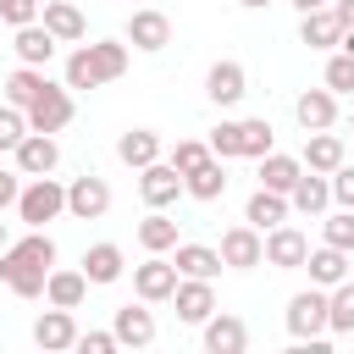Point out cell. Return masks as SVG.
Segmentation results:
<instances>
[{
	"instance_id": "ba28073f",
	"label": "cell",
	"mask_w": 354,
	"mask_h": 354,
	"mask_svg": "<svg viewBox=\"0 0 354 354\" xmlns=\"http://www.w3.org/2000/svg\"><path fill=\"white\" fill-rule=\"evenodd\" d=\"M304 260H310V238H304L293 221H282V227L266 232V266H277V271H304Z\"/></svg>"
},
{
	"instance_id": "44dd1931",
	"label": "cell",
	"mask_w": 354,
	"mask_h": 354,
	"mask_svg": "<svg viewBox=\"0 0 354 354\" xmlns=\"http://www.w3.org/2000/svg\"><path fill=\"white\" fill-rule=\"evenodd\" d=\"M205 348H210V354H243V348H249V326H243L238 315L216 310V315L205 321Z\"/></svg>"
},
{
	"instance_id": "9a60e30c",
	"label": "cell",
	"mask_w": 354,
	"mask_h": 354,
	"mask_svg": "<svg viewBox=\"0 0 354 354\" xmlns=\"http://www.w3.org/2000/svg\"><path fill=\"white\" fill-rule=\"evenodd\" d=\"M33 343L44 348V354H61V348H77V321H72V310H61V304H50L39 321H33Z\"/></svg>"
},
{
	"instance_id": "c3c4849f",
	"label": "cell",
	"mask_w": 354,
	"mask_h": 354,
	"mask_svg": "<svg viewBox=\"0 0 354 354\" xmlns=\"http://www.w3.org/2000/svg\"><path fill=\"white\" fill-rule=\"evenodd\" d=\"M337 50H348V55H354V28H343V44H337Z\"/></svg>"
},
{
	"instance_id": "ac0fdd59",
	"label": "cell",
	"mask_w": 354,
	"mask_h": 354,
	"mask_svg": "<svg viewBox=\"0 0 354 354\" xmlns=\"http://www.w3.org/2000/svg\"><path fill=\"white\" fill-rule=\"evenodd\" d=\"M111 332H116L122 348H149V343H155V315L144 310V299H138V304H122L116 321H111Z\"/></svg>"
},
{
	"instance_id": "836d02e7",
	"label": "cell",
	"mask_w": 354,
	"mask_h": 354,
	"mask_svg": "<svg viewBox=\"0 0 354 354\" xmlns=\"http://www.w3.org/2000/svg\"><path fill=\"white\" fill-rule=\"evenodd\" d=\"M44 83H50V77H44V66H17V72L6 77V100L28 111V105L39 100V88H44Z\"/></svg>"
},
{
	"instance_id": "ab89813d",
	"label": "cell",
	"mask_w": 354,
	"mask_h": 354,
	"mask_svg": "<svg viewBox=\"0 0 354 354\" xmlns=\"http://www.w3.org/2000/svg\"><path fill=\"white\" fill-rule=\"evenodd\" d=\"M166 160H171V166H177V171H194V166H199V160H210V144H199V138H177V144H171V155H166Z\"/></svg>"
},
{
	"instance_id": "bcb514c9",
	"label": "cell",
	"mask_w": 354,
	"mask_h": 354,
	"mask_svg": "<svg viewBox=\"0 0 354 354\" xmlns=\"http://www.w3.org/2000/svg\"><path fill=\"white\" fill-rule=\"evenodd\" d=\"M332 11L343 17V28H354V0H332Z\"/></svg>"
},
{
	"instance_id": "9c48e42d",
	"label": "cell",
	"mask_w": 354,
	"mask_h": 354,
	"mask_svg": "<svg viewBox=\"0 0 354 354\" xmlns=\"http://www.w3.org/2000/svg\"><path fill=\"white\" fill-rule=\"evenodd\" d=\"M171 304H177V321L205 326V321L216 315V288H210V277H183L177 293H171Z\"/></svg>"
},
{
	"instance_id": "8d00e7d4",
	"label": "cell",
	"mask_w": 354,
	"mask_h": 354,
	"mask_svg": "<svg viewBox=\"0 0 354 354\" xmlns=\"http://www.w3.org/2000/svg\"><path fill=\"white\" fill-rule=\"evenodd\" d=\"M321 243H332V249L354 254V210H343V205H337V216H326V227H321Z\"/></svg>"
},
{
	"instance_id": "277c9868",
	"label": "cell",
	"mask_w": 354,
	"mask_h": 354,
	"mask_svg": "<svg viewBox=\"0 0 354 354\" xmlns=\"http://www.w3.org/2000/svg\"><path fill=\"white\" fill-rule=\"evenodd\" d=\"M66 122H72V88L66 83H44L39 100L28 105V127L33 133H61Z\"/></svg>"
},
{
	"instance_id": "7dc6e473",
	"label": "cell",
	"mask_w": 354,
	"mask_h": 354,
	"mask_svg": "<svg viewBox=\"0 0 354 354\" xmlns=\"http://www.w3.org/2000/svg\"><path fill=\"white\" fill-rule=\"evenodd\" d=\"M288 6H293V11L304 17V11H321V6H332V0H288Z\"/></svg>"
},
{
	"instance_id": "7a4b0ae2",
	"label": "cell",
	"mask_w": 354,
	"mask_h": 354,
	"mask_svg": "<svg viewBox=\"0 0 354 354\" xmlns=\"http://www.w3.org/2000/svg\"><path fill=\"white\" fill-rule=\"evenodd\" d=\"M66 210V188L55 183V177H33L22 194H17V216L28 221V227H44V221H55Z\"/></svg>"
},
{
	"instance_id": "d6a6232c",
	"label": "cell",
	"mask_w": 354,
	"mask_h": 354,
	"mask_svg": "<svg viewBox=\"0 0 354 354\" xmlns=\"http://www.w3.org/2000/svg\"><path fill=\"white\" fill-rule=\"evenodd\" d=\"M138 243H144L149 254H166V249H177V221H171L166 210H149V216L138 221Z\"/></svg>"
},
{
	"instance_id": "f546056e",
	"label": "cell",
	"mask_w": 354,
	"mask_h": 354,
	"mask_svg": "<svg viewBox=\"0 0 354 354\" xmlns=\"http://www.w3.org/2000/svg\"><path fill=\"white\" fill-rule=\"evenodd\" d=\"M171 260H177V271H183V277H210V282H216V271L227 266V260H221V249H210V243H177V254H171Z\"/></svg>"
},
{
	"instance_id": "681fc988",
	"label": "cell",
	"mask_w": 354,
	"mask_h": 354,
	"mask_svg": "<svg viewBox=\"0 0 354 354\" xmlns=\"http://www.w3.org/2000/svg\"><path fill=\"white\" fill-rule=\"evenodd\" d=\"M238 6H243V11H266L271 0H238Z\"/></svg>"
},
{
	"instance_id": "5b68a950",
	"label": "cell",
	"mask_w": 354,
	"mask_h": 354,
	"mask_svg": "<svg viewBox=\"0 0 354 354\" xmlns=\"http://www.w3.org/2000/svg\"><path fill=\"white\" fill-rule=\"evenodd\" d=\"M105 210H111V183H105V177L83 171V177L66 183V216H77V221H100Z\"/></svg>"
},
{
	"instance_id": "74e56055",
	"label": "cell",
	"mask_w": 354,
	"mask_h": 354,
	"mask_svg": "<svg viewBox=\"0 0 354 354\" xmlns=\"http://www.w3.org/2000/svg\"><path fill=\"white\" fill-rule=\"evenodd\" d=\"M28 133H33V127H28V111L6 100V105H0V149H17Z\"/></svg>"
},
{
	"instance_id": "f907efd6",
	"label": "cell",
	"mask_w": 354,
	"mask_h": 354,
	"mask_svg": "<svg viewBox=\"0 0 354 354\" xmlns=\"http://www.w3.org/2000/svg\"><path fill=\"white\" fill-rule=\"evenodd\" d=\"M0 249H6V221H0Z\"/></svg>"
},
{
	"instance_id": "d6986e66",
	"label": "cell",
	"mask_w": 354,
	"mask_h": 354,
	"mask_svg": "<svg viewBox=\"0 0 354 354\" xmlns=\"http://www.w3.org/2000/svg\"><path fill=\"white\" fill-rule=\"evenodd\" d=\"M55 44H61V39H55L44 22H28V28H17V33H11V50H17V61H22V66H50Z\"/></svg>"
},
{
	"instance_id": "d590c367",
	"label": "cell",
	"mask_w": 354,
	"mask_h": 354,
	"mask_svg": "<svg viewBox=\"0 0 354 354\" xmlns=\"http://www.w3.org/2000/svg\"><path fill=\"white\" fill-rule=\"evenodd\" d=\"M66 88H100V72H94L88 44H77V50L66 55Z\"/></svg>"
},
{
	"instance_id": "ffe728a7",
	"label": "cell",
	"mask_w": 354,
	"mask_h": 354,
	"mask_svg": "<svg viewBox=\"0 0 354 354\" xmlns=\"http://www.w3.org/2000/svg\"><path fill=\"white\" fill-rule=\"evenodd\" d=\"M288 216H293V205H288V194H277V188H266V183H260V188L249 194V205H243V221H254L260 232H271V227H282Z\"/></svg>"
},
{
	"instance_id": "cb8c5ba5",
	"label": "cell",
	"mask_w": 354,
	"mask_h": 354,
	"mask_svg": "<svg viewBox=\"0 0 354 354\" xmlns=\"http://www.w3.org/2000/svg\"><path fill=\"white\" fill-rule=\"evenodd\" d=\"M122 271H127V254H122L116 243H88V249H83V277H88L94 288H111Z\"/></svg>"
},
{
	"instance_id": "4dcf8cb0",
	"label": "cell",
	"mask_w": 354,
	"mask_h": 354,
	"mask_svg": "<svg viewBox=\"0 0 354 354\" xmlns=\"http://www.w3.org/2000/svg\"><path fill=\"white\" fill-rule=\"evenodd\" d=\"M271 138H277V133H271L266 116H243V122H238V160H260V155H271V149H277Z\"/></svg>"
},
{
	"instance_id": "484cf974",
	"label": "cell",
	"mask_w": 354,
	"mask_h": 354,
	"mask_svg": "<svg viewBox=\"0 0 354 354\" xmlns=\"http://www.w3.org/2000/svg\"><path fill=\"white\" fill-rule=\"evenodd\" d=\"M288 205H293L299 216H321V210L332 205V177H326V171H304V177L293 183Z\"/></svg>"
},
{
	"instance_id": "1f68e13d",
	"label": "cell",
	"mask_w": 354,
	"mask_h": 354,
	"mask_svg": "<svg viewBox=\"0 0 354 354\" xmlns=\"http://www.w3.org/2000/svg\"><path fill=\"white\" fill-rule=\"evenodd\" d=\"M88 55H94L100 83H116V77L127 72V39H94V44H88Z\"/></svg>"
},
{
	"instance_id": "83f0119b",
	"label": "cell",
	"mask_w": 354,
	"mask_h": 354,
	"mask_svg": "<svg viewBox=\"0 0 354 354\" xmlns=\"http://www.w3.org/2000/svg\"><path fill=\"white\" fill-rule=\"evenodd\" d=\"M304 271H310V282H315V288H337V282L348 277V254H343V249H332V243H321V249H310Z\"/></svg>"
},
{
	"instance_id": "52a82bcc",
	"label": "cell",
	"mask_w": 354,
	"mask_h": 354,
	"mask_svg": "<svg viewBox=\"0 0 354 354\" xmlns=\"http://www.w3.org/2000/svg\"><path fill=\"white\" fill-rule=\"evenodd\" d=\"M133 50H144V55H155V50H166L171 44V17L166 11H155V6H138L133 17H127V33H122Z\"/></svg>"
},
{
	"instance_id": "4fadbf2b",
	"label": "cell",
	"mask_w": 354,
	"mask_h": 354,
	"mask_svg": "<svg viewBox=\"0 0 354 354\" xmlns=\"http://www.w3.org/2000/svg\"><path fill=\"white\" fill-rule=\"evenodd\" d=\"M243 94H249V72H243L238 61H216V66L205 72V100H210V105L227 111V105H238Z\"/></svg>"
},
{
	"instance_id": "7402d4cb",
	"label": "cell",
	"mask_w": 354,
	"mask_h": 354,
	"mask_svg": "<svg viewBox=\"0 0 354 354\" xmlns=\"http://www.w3.org/2000/svg\"><path fill=\"white\" fill-rule=\"evenodd\" d=\"M116 160L133 166V171H144L149 160H160V133H155V127H127V133L116 138Z\"/></svg>"
},
{
	"instance_id": "f35d334b",
	"label": "cell",
	"mask_w": 354,
	"mask_h": 354,
	"mask_svg": "<svg viewBox=\"0 0 354 354\" xmlns=\"http://www.w3.org/2000/svg\"><path fill=\"white\" fill-rule=\"evenodd\" d=\"M332 94H354V55L348 50H337L332 61H326V77H321Z\"/></svg>"
},
{
	"instance_id": "8992f818",
	"label": "cell",
	"mask_w": 354,
	"mask_h": 354,
	"mask_svg": "<svg viewBox=\"0 0 354 354\" xmlns=\"http://www.w3.org/2000/svg\"><path fill=\"white\" fill-rule=\"evenodd\" d=\"M221 260H227L232 271H254V266H266V232H260L254 221L227 227V232H221Z\"/></svg>"
},
{
	"instance_id": "e575fe53",
	"label": "cell",
	"mask_w": 354,
	"mask_h": 354,
	"mask_svg": "<svg viewBox=\"0 0 354 354\" xmlns=\"http://www.w3.org/2000/svg\"><path fill=\"white\" fill-rule=\"evenodd\" d=\"M326 315H332V332H354V277H343L337 288H326Z\"/></svg>"
},
{
	"instance_id": "f6af8a7d",
	"label": "cell",
	"mask_w": 354,
	"mask_h": 354,
	"mask_svg": "<svg viewBox=\"0 0 354 354\" xmlns=\"http://www.w3.org/2000/svg\"><path fill=\"white\" fill-rule=\"evenodd\" d=\"M22 171H0V210L6 205H17V194H22V183H17Z\"/></svg>"
},
{
	"instance_id": "b9f144b4",
	"label": "cell",
	"mask_w": 354,
	"mask_h": 354,
	"mask_svg": "<svg viewBox=\"0 0 354 354\" xmlns=\"http://www.w3.org/2000/svg\"><path fill=\"white\" fill-rule=\"evenodd\" d=\"M210 155H221V160H238V122H221V127L210 133Z\"/></svg>"
},
{
	"instance_id": "6da1fadb",
	"label": "cell",
	"mask_w": 354,
	"mask_h": 354,
	"mask_svg": "<svg viewBox=\"0 0 354 354\" xmlns=\"http://www.w3.org/2000/svg\"><path fill=\"white\" fill-rule=\"evenodd\" d=\"M288 337L299 343V348H326V337H332V315H326V288H304V293H293L288 299Z\"/></svg>"
},
{
	"instance_id": "7c38bea8",
	"label": "cell",
	"mask_w": 354,
	"mask_h": 354,
	"mask_svg": "<svg viewBox=\"0 0 354 354\" xmlns=\"http://www.w3.org/2000/svg\"><path fill=\"white\" fill-rule=\"evenodd\" d=\"M138 194H144L149 210H166V205L183 194V171H177L171 160H149V166L138 171Z\"/></svg>"
},
{
	"instance_id": "5bb4252c",
	"label": "cell",
	"mask_w": 354,
	"mask_h": 354,
	"mask_svg": "<svg viewBox=\"0 0 354 354\" xmlns=\"http://www.w3.org/2000/svg\"><path fill=\"white\" fill-rule=\"evenodd\" d=\"M293 122L304 127V133H321V127H337V94L321 83V88H304L299 100H293Z\"/></svg>"
},
{
	"instance_id": "d4e9b609",
	"label": "cell",
	"mask_w": 354,
	"mask_h": 354,
	"mask_svg": "<svg viewBox=\"0 0 354 354\" xmlns=\"http://www.w3.org/2000/svg\"><path fill=\"white\" fill-rule=\"evenodd\" d=\"M39 22L61 39V44H77L83 33H88V22H83V11L72 6V0H44V11H39Z\"/></svg>"
},
{
	"instance_id": "816d5d0a",
	"label": "cell",
	"mask_w": 354,
	"mask_h": 354,
	"mask_svg": "<svg viewBox=\"0 0 354 354\" xmlns=\"http://www.w3.org/2000/svg\"><path fill=\"white\" fill-rule=\"evenodd\" d=\"M348 277H354V254H348Z\"/></svg>"
},
{
	"instance_id": "f5cc1de1",
	"label": "cell",
	"mask_w": 354,
	"mask_h": 354,
	"mask_svg": "<svg viewBox=\"0 0 354 354\" xmlns=\"http://www.w3.org/2000/svg\"><path fill=\"white\" fill-rule=\"evenodd\" d=\"M348 133H354V116H348Z\"/></svg>"
},
{
	"instance_id": "3957f363",
	"label": "cell",
	"mask_w": 354,
	"mask_h": 354,
	"mask_svg": "<svg viewBox=\"0 0 354 354\" xmlns=\"http://www.w3.org/2000/svg\"><path fill=\"white\" fill-rule=\"evenodd\" d=\"M177 282H183V271H177V260H166V254H149L144 266H133V293H138L144 304H166V299L177 293Z\"/></svg>"
},
{
	"instance_id": "60d3db41",
	"label": "cell",
	"mask_w": 354,
	"mask_h": 354,
	"mask_svg": "<svg viewBox=\"0 0 354 354\" xmlns=\"http://www.w3.org/2000/svg\"><path fill=\"white\" fill-rule=\"evenodd\" d=\"M39 0H0V22L6 28H28V22H39Z\"/></svg>"
},
{
	"instance_id": "7bdbcfd3",
	"label": "cell",
	"mask_w": 354,
	"mask_h": 354,
	"mask_svg": "<svg viewBox=\"0 0 354 354\" xmlns=\"http://www.w3.org/2000/svg\"><path fill=\"white\" fill-rule=\"evenodd\" d=\"M332 199H337L343 210H354V166H348V160L332 171Z\"/></svg>"
},
{
	"instance_id": "f1b7e54d",
	"label": "cell",
	"mask_w": 354,
	"mask_h": 354,
	"mask_svg": "<svg viewBox=\"0 0 354 354\" xmlns=\"http://www.w3.org/2000/svg\"><path fill=\"white\" fill-rule=\"evenodd\" d=\"M88 288H94V282L83 277V266H77V271H50L44 299H50V304H61V310H77V304L88 299Z\"/></svg>"
},
{
	"instance_id": "4316f807",
	"label": "cell",
	"mask_w": 354,
	"mask_h": 354,
	"mask_svg": "<svg viewBox=\"0 0 354 354\" xmlns=\"http://www.w3.org/2000/svg\"><path fill=\"white\" fill-rule=\"evenodd\" d=\"M299 177H304V160H299V155H282V149L260 155V183H266V188L293 194V183H299Z\"/></svg>"
},
{
	"instance_id": "30bf717a",
	"label": "cell",
	"mask_w": 354,
	"mask_h": 354,
	"mask_svg": "<svg viewBox=\"0 0 354 354\" xmlns=\"http://www.w3.org/2000/svg\"><path fill=\"white\" fill-rule=\"evenodd\" d=\"M50 271H55V266H33V260H22L17 249H6V254H0V282H6L17 299H39V293H44V282H50Z\"/></svg>"
},
{
	"instance_id": "2e32d148",
	"label": "cell",
	"mask_w": 354,
	"mask_h": 354,
	"mask_svg": "<svg viewBox=\"0 0 354 354\" xmlns=\"http://www.w3.org/2000/svg\"><path fill=\"white\" fill-rule=\"evenodd\" d=\"M299 44H310V50H337V44H343V17H337L332 6L304 11V17H299Z\"/></svg>"
},
{
	"instance_id": "8fae6325",
	"label": "cell",
	"mask_w": 354,
	"mask_h": 354,
	"mask_svg": "<svg viewBox=\"0 0 354 354\" xmlns=\"http://www.w3.org/2000/svg\"><path fill=\"white\" fill-rule=\"evenodd\" d=\"M11 155H17V171H22V177H50V171L61 166V144H55V133H28Z\"/></svg>"
},
{
	"instance_id": "ee69618b",
	"label": "cell",
	"mask_w": 354,
	"mask_h": 354,
	"mask_svg": "<svg viewBox=\"0 0 354 354\" xmlns=\"http://www.w3.org/2000/svg\"><path fill=\"white\" fill-rule=\"evenodd\" d=\"M77 348L83 354H116L122 343H116V332H77Z\"/></svg>"
},
{
	"instance_id": "e0dca14e",
	"label": "cell",
	"mask_w": 354,
	"mask_h": 354,
	"mask_svg": "<svg viewBox=\"0 0 354 354\" xmlns=\"http://www.w3.org/2000/svg\"><path fill=\"white\" fill-rule=\"evenodd\" d=\"M183 194H194L199 205H216V199L227 194V160L210 155V160H199L194 171H183Z\"/></svg>"
},
{
	"instance_id": "603a6c76",
	"label": "cell",
	"mask_w": 354,
	"mask_h": 354,
	"mask_svg": "<svg viewBox=\"0 0 354 354\" xmlns=\"http://www.w3.org/2000/svg\"><path fill=\"white\" fill-rule=\"evenodd\" d=\"M299 160H304V171H326V177H332V171L343 166V138H337L332 127L304 133V155H299Z\"/></svg>"
}]
</instances>
